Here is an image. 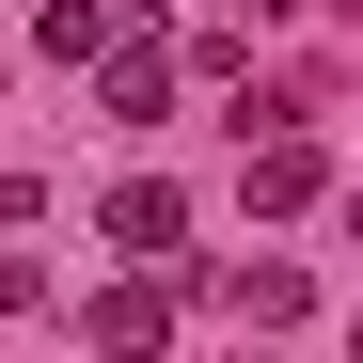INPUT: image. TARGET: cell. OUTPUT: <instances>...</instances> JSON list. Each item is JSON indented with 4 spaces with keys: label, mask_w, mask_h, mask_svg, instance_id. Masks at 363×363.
Segmentation results:
<instances>
[{
    "label": "cell",
    "mask_w": 363,
    "mask_h": 363,
    "mask_svg": "<svg viewBox=\"0 0 363 363\" xmlns=\"http://www.w3.org/2000/svg\"><path fill=\"white\" fill-rule=\"evenodd\" d=\"M174 79H190V48H174L158 16H127L95 48V111H111V127H174Z\"/></svg>",
    "instance_id": "obj_1"
},
{
    "label": "cell",
    "mask_w": 363,
    "mask_h": 363,
    "mask_svg": "<svg viewBox=\"0 0 363 363\" xmlns=\"http://www.w3.org/2000/svg\"><path fill=\"white\" fill-rule=\"evenodd\" d=\"M111 253H143V269H190V206H174L158 174H127V190H111Z\"/></svg>",
    "instance_id": "obj_2"
},
{
    "label": "cell",
    "mask_w": 363,
    "mask_h": 363,
    "mask_svg": "<svg viewBox=\"0 0 363 363\" xmlns=\"http://www.w3.org/2000/svg\"><path fill=\"white\" fill-rule=\"evenodd\" d=\"M237 190H253V221H300V206L332 190V174H316V143H300V127H269L253 158H237Z\"/></svg>",
    "instance_id": "obj_3"
},
{
    "label": "cell",
    "mask_w": 363,
    "mask_h": 363,
    "mask_svg": "<svg viewBox=\"0 0 363 363\" xmlns=\"http://www.w3.org/2000/svg\"><path fill=\"white\" fill-rule=\"evenodd\" d=\"M79 332H95V363H158V347H174V300H158V284H95Z\"/></svg>",
    "instance_id": "obj_4"
},
{
    "label": "cell",
    "mask_w": 363,
    "mask_h": 363,
    "mask_svg": "<svg viewBox=\"0 0 363 363\" xmlns=\"http://www.w3.org/2000/svg\"><path fill=\"white\" fill-rule=\"evenodd\" d=\"M206 300H221L237 332H300V316H316V284H300V269H237V284H206Z\"/></svg>",
    "instance_id": "obj_5"
},
{
    "label": "cell",
    "mask_w": 363,
    "mask_h": 363,
    "mask_svg": "<svg viewBox=\"0 0 363 363\" xmlns=\"http://www.w3.org/2000/svg\"><path fill=\"white\" fill-rule=\"evenodd\" d=\"M111 32H127V16H111V0H48V16H32V48H48V64H95Z\"/></svg>",
    "instance_id": "obj_6"
}]
</instances>
